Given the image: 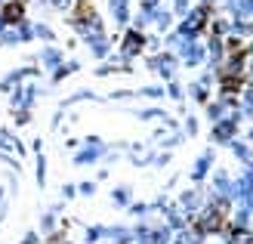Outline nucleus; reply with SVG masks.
I'll list each match as a JSON object with an SVG mask.
<instances>
[{
	"label": "nucleus",
	"mask_w": 253,
	"mask_h": 244,
	"mask_svg": "<svg viewBox=\"0 0 253 244\" xmlns=\"http://www.w3.org/2000/svg\"><path fill=\"white\" fill-rule=\"evenodd\" d=\"M225 226H229V204L219 201L195 220V232H222Z\"/></svg>",
	"instance_id": "f257e3e1"
},
{
	"label": "nucleus",
	"mask_w": 253,
	"mask_h": 244,
	"mask_svg": "<svg viewBox=\"0 0 253 244\" xmlns=\"http://www.w3.org/2000/svg\"><path fill=\"white\" fill-rule=\"evenodd\" d=\"M22 12H25V0H12V3L3 6V22H19L22 19Z\"/></svg>",
	"instance_id": "f03ea898"
},
{
	"label": "nucleus",
	"mask_w": 253,
	"mask_h": 244,
	"mask_svg": "<svg viewBox=\"0 0 253 244\" xmlns=\"http://www.w3.org/2000/svg\"><path fill=\"white\" fill-rule=\"evenodd\" d=\"M93 22V6H86V0H81V9H78V22Z\"/></svg>",
	"instance_id": "7ed1b4c3"
},
{
	"label": "nucleus",
	"mask_w": 253,
	"mask_h": 244,
	"mask_svg": "<svg viewBox=\"0 0 253 244\" xmlns=\"http://www.w3.org/2000/svg\"><path fill=\"white\" fill-rule=\"evenodd\" d=\"M126 41H130V44H126V53H133L136 47H142V37H136V34H130Z\"/></svg>",
	"instance_id": "20e7f679"
}]
</instances>
